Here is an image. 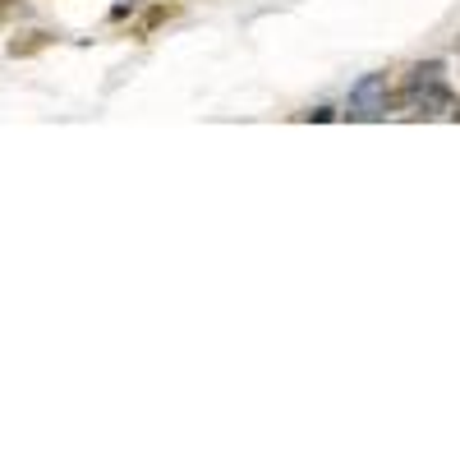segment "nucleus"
Masks as SVG:
<instances>
[{
  "label": "nucleus",
  "instance_id": "f257e3e1",
  "mask_svg": "<svg viewBox=\"0 0 460 460\" xmlns=\"http://www.w3.org/2000/svg\"><path fill=\"white\" fill-rule=\"evenodd\" d=\"M396 106L414 120H460V97L447 84L442 65H414L396 93Z\"/></svg>",
  "mask_w": 460,
  "mask_h": 460
},
{
  "label": "nucleus",
  "instance_id": "f03ea898",
  "mask_svg": "<svg viewBox=\"0 0 460 460\" xmlns=\"http://www.w3.org/2000/svg\"><path fill=\"white\" fill-rule=\"evenodd\" d=\"M396 106V93H392V79L387 74H364V79L350 88V97H345V115L350 120H387V111Z\"/></svg>",
  "mask_w": 460,
  "mask_h": 460
}]
</instances>
